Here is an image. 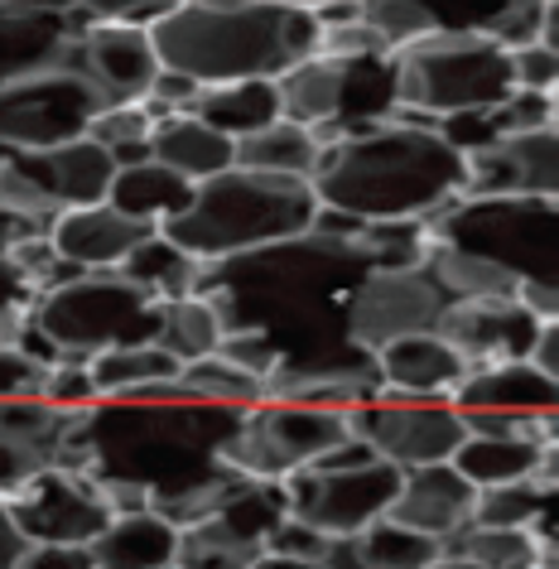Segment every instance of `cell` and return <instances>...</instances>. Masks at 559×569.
Here are the masks:
<instances>
[{
  "label": "cell",
  "mask_w": 559,
  "mask_h": 569,
  "mask_svg": "<svg viewBox=\"0 0 559 569\" xmlns=\"http://www.w3.org/2000/svg\"><path fill=\"white\" fill-rule=\"evenodd\" d=\"M348 430L367 439L381 463L415 473V468H439L449 463L458 445L468 439L463 420L449 401H406V396L377 391L367 406L348 410Z\"/></svg>",
  "instance_id": "obj_11"
},
{
  "label": "cell",
  "mask_w": 559,
  "mask_h": 569,
  "mask_svg": "<svg viewBox=\"0 0 559 569\" xmlns=\"http://www.w3.org/2000/svg\"><path fill=\"white\" fill-rule=\"evenodd\" d=\"M348 416L338 410H313L295 401H261L247 410L241 430L227 439L222 463L256 482H285L299 468H313L328 449L348 439Z\"/></svg>",
  "instance_id": "obj_9"
},
{
  "label": "cell",
  "mask_w": 559,
  "mask_h": 569,
  "mask_svg": "<svg viewBox=\"0 0 559 569\" xmlns=\"http://www.w3.org/2000/svg\"><path fill=\"white\" fill-rule=\"evenodd\" d=\"M160 309L164 305L150 300L121 270H107V276H78L49 295H34L24 319L63 352V362L88 367L117 348H150L160 333Z\"/></svg>",
  "instance_id": "obj_8"
},
{
  "label": "cell",
  "mask_w": 559,
  "mask_h": 569,
  "mask_svg": "<svg viewBox=\"0 0 559 569\" xmlns=\"http://www.w3.org/2000/svg\"><path fill=\"white\" fill-rule=\"evenodd\" d=\"M179 387L198 396V401H212V406H232V410H251L266 401V387L256 377H247L241 367H232L227 358H203L193 367L179 372Z\"/></svg>",
  "instance_id": "obj_35"
},
{
  "label": "cell",
  "mask_w": 559,
  "mask_h": 569,
  "mask_svg": "<svg viewBox=\"0 0 559 569\" xmlns=\"http://www.w3.org/2000/svg\"><path fill=\"white\" fill-rule=\"evenodd\" d=\"M44 401H49L53 410H82V406H97V387H92L88 367H82V362L53 367L49 381H44Z\"/></svg>",
  "instance_id": "obj_43"
},
{
  "label": "cell",
  "mask_w": 559,
  "mask_h": 569,
  "mask_svg": "<svg viewBox=\"0 0 559 569\" xmlns=\"http://www.w3.org/2000/svg\"><path fill=\"white\" fill-rule=\"evenodd\" d=\"M146 237H150V227L121 218V212L107 208V203L63 212V218L53 222V232H49L59 261L82 270V276H107V270H121L126 256H131Z\"/></svg>",
  "instance_id": "obj_20"
},
{
  "label": "cell",
  "mask_w": 559,
  "mask_h": 569,
  "mask_svg": "<svg viewBox=\"0 0 559 569\" xmlns=\"http://www.w3.org/2000/svg\"><path fill=\"white\" fill-rule=\"evenodd\" d=\"M323 160V146L313 140V131L290 121H276L261 136L237 140V164L232 169H251V174H276V179H313V169Z\"/></svg>",
  "instance_id": "obj_29"
},
{
  "label": "cell",
  "mask_w": 559,
  "mask_h": 569,
  "mask_svg": "<svg viewBox=\"0 0 559 569\" xmlns=\"http://www.w3.org/2000/svg\"><path fill=\"white\" fill-rule=\"evenodd\" d=\"M323 550H328V540L290 517L276 536L266 540V550H261V555H285V560H323Z\"/></svg>",
  "instance_id": "obj_46"
},
{
  "label": "cell",
  "mask_w": 559,
  "mask_h": 569,
  "mask_svg": "<svg viewBox=\"0 0 559 569\" xmlns=\"http://www.w3.org/2000/svg\"><path fill=\"white\" fill-rule=\"evenodd\" d=\"M154 348L164 352V358L183 367L203 362V358H218L222 348V323L218 315L203 305V300H174L160 309V333H154Z\"/></svg>",
  "instance_id": "obj_31"
},
{
  "label": "cell",
  "mask_w": 559,
  "mask_h": 569,
  "mask_svg": "<svg viewBox=\"0 0 559 569\" xmlns=\"http://www.w3.org/2000/svg\"><path fill=\"white\" fill-rule=\"evenodd\" d=\"M88 377L97 387V401H107V396H131V391L169 387V381H179V362L164 358L154 343L150 348H117V352L92 358Z\"/></svg>",
  "instance_id": "obj_32"
},
{
  "label": "cell",
  "mask_w": 559,
  "mask_h": 569,
  "mask_svg": "<svg viewBox=\"0 0 559 569\" xmlns=\"http://www.w3.org/2000/svg\"><path fill=\"white\" fill-rule=\"evenodd\" d=\"M20 569H97V565H92V550L82 546H30Z\"/></svg>",
  "instance_id": "obj_47"
},
{
  "label": "cell",
  "mask_w": 559,
  "mask_h": 569,
  "mask_svg": "<svg viewBox=\"0 0 559 569\" xmlns=\"http://www.w3.org/2000/svg\"><path fill=\"white\" fill-rule=\"evenodd\" d=\"M150 136H154V121L146 117V107H107L102 117L88 126V140L102 146L117 169L146 164L150 160Z\"/></svg>",
  "instance_id": "obj_36"
},
{
  "label": "cell",
  "mask_w": 559,
  "mask_h": 569,
  "mask_svg": "<svg viewBox=\"0 0 559 569\" xmlns=\"http://www.w3.org/2000/svg\"><path fill=\"white\" fill-rule=\"evenodd\" d=\"M550 16H559V6H536V0H521V6H507V10H497V16H487L482 24H472L482 39H492L497 49H530V44H540V34H545V24H550Z\"/></svg>",
  "instance_id": "obj_39"
},
{
  "label": "cell",
  "mask_w": 559,
  "mask_h": 569,
  "mask_svg": "<svg viewBox=\"0 0 559 569\" xmlns=\"http://www.w3.org/2000/svg\"><path fill=\"white\" fill-rule=\"evenodd\" d=\"M458 416H507V420H536L545 410H559V381L540 377L530 362H501V367H472L449 396Z\"/></svg>",
  "instance_id": "obj_21"
},
{
  "label": "cell",
  "mask_w": 559,
  "mask_h": 569,
  "mask_svg": "<svg viewBox=\"0 0 559 569\" xmlns=\"http://www.w3.org/2000/svg\"><path fill=\"white\" fill-rule=\"evenodd\" d=\"M313 212H319V198L305 179L227 169V174L198 183L189 208L174 222H164L160 232L198 266H212L227 256H247L305 237L313 227Z\"/></svg>",
  "instance_id": "obj_5"
},
{
  "label": "cell",
  "mask_w": 559,
  "mask_h": 569,
  "mask_svg": "<svg viewBox=\"0 0 559 569\" xmlns=\"http://www.w3.org/2000/svg\"><path fill=\"white\" fill-rule=\"evenodd\" d=\"M526 362L536 367L540 377L559 381V323H540V333H536V343H530Z\"/></svg>",
  "instance_id": "obj_50"
},
{
  "label": "cell",
  "mask_w": 559,
  "mask_h": 569,
  "mask_svg": "<svg viewBox=\"0 0 559 569\" xmlns=\"http://www.w3.org/2000/svg\"><path fill=\"white\" fill-rule=\"evenodd\" d=\"M208 521H218L227 536H237L241 546L266 550V540L290 521V502H285L280 482H256V478H237L232 492L218 502Z\"/></svg>",
  "instance_id": "obj_28"
},
{
  "label": "cell",
  "mask_w": 559,
  "mask_h": 569,
  "mask_svg": "<svg viewBox=\"0 0 559 569\" xmlns=\"http://www.w3.org/2000/svg\"><path fill=\"white\" fill-rule=\"evenodd\" d=\"M323 208L357 222H429L468 193L463 154L439 140L435 126L381 121L377 131L323 150L309 179Z\"/></svg>",
  "instance_id": "obj_3"
},
{
  "label": "cell",
  "mask_w": 559,
  "mask_h": 569,
  "mask_svg": "<svg viewBox=\"0 0 559 569\" xmlns=\"http://www.w3.org/2000/svg\"><path fill=\"white\" fill-rule=\"evenodd\" d=\"M497 136H526V131H545L555 126V97L545 92H511L507 102L492 111Z\"/></svg>",
  "instance_id": "obj_41"
},
{
  "label": "cell",
  "mask_w": 559,
  "mask_h": 569,
  "mask_svg": "<svg viewBox=\"0 0 559 569\" xmlns=\"http://www.w3.org/2000/svg\"><path fill=\"white\" fill-rule=\"evenodd\" d=\"M6 517L20 531L24 546H82L88 550L111 526V511L102 502V492H97V482L59 473V468H39L6 502Z\"/></svg>",
  "instance_id": "obj_14"
},
{
  "label": "cell",
  "mask_w": 559,
  "mask_h": 569,
  "mask_svg": "<svg viewBox=\"0 0 559 569\" xmlns=\"http://www.w3.org/2000/svg\"><path fill=\"white\" fill-rule=\"evenodd\" d=\"M425 232L435 247L487 261L521 284H559L555 198H453L425 222Z\"/></svg>",
  "instance_id": "obj_7"
},
{
  "label": "cell",
  "mask_w": 559,
  "mask_h": 569,
  "mask_svg": "<svg viewBox=\"0 0 559 569\" xmlns=\"http://www.w3.org/2000/svg\"><path fill=\"white\" fill-rule=\"evenodd\" d=\"M511 82H516V92L555 97V88H559V49H545V44L516 49L511 53Z\"/></svg>",
  "instance_id": "obj_42"
},
{
  "label": "cell",
  "mask_w": 559,
  "mask_h": 569,
  "mask_svg": "<svg viewBox=\"0 0 559 569\" xmlns=\"http://www.w3.org/2000/svg\"><path fill=\"white\" fill-rule=\"evenodd\" d=\"M44 381H49V367L30 362L20 348L0 343V406H10V401H44Z\"/></svg>",
  "instance_id": "obj_40"
},
{
  "label": "cell",
  "mask_w": 559,
  "mask_h": 569,
  "mask_svg": "<svg viewBox=\"0 0 559 569\" xmlns=\"http://www.w3.org/2000/svg\"><path fill=\"white\" fill-rule=\"evenodd\" d=\"M24 540H20V531L10 526V517H6V502H0V569H20V560H24Z\"/></svg>",
  "instance_id": "obj_51"
},
{
  "label": "cell",
  "mask_w": 559,
  "mask_h": 569,
  "mask_svg": "<svg viewBox=\"0 0 559 569\" xmlns=\"http://www.w3.org/2000/svg\"><path fill=\"white\" fill-rule=\"evenodd\" d=\"M107 111V97L73 73H24L0 82V146L10 154H39L68 140H82L88 126Z\"/></svg>",
  "instance_id": "obj_10"
},
{
  "label": "cell",
  "mask_w": 559,
  "mask_h": 569,
  "mask_svg": "<svg viewBox=\"0 0 559 569\" xmlns=\"http://www.w3.org/2000/svg\"><path fill=\"white\" fill-rule=\"evenodd\" d=\"M280 488L299 526L319 531L323 540H352L391 511L400 492V468L381 459L367 468H352V473H313V468H299Z\"/></svg>",
  "instance_id": "obj_12"
},
{
  "label": "cell",
  "mask_w": 559,
  "mask_h": 569,
  "mask_svg": "<svg viewBox=\"0 0 559 569\" xmlns=\"http://www.w3.org/2000/svg\"><path fill=\"white\" fill-rule=\"evenodd\" d=\"M425 569H478V565L463 560V555H435V560H429Z\"/></svg>",
  "instance_id": "obj_53"
},
{
  "label": "cell",
  "mask_w": 559,
  "mask_h": 569,
  "mask_svg": "<svg viewBox=\"0 0 559 569\" xmlns=\"http://www.w3.org/2000/svg\"><path fill=\"white\" fill-rule=\"evenodd\" d=\"M193 121L212 126L218 136L237 140L247 136H261L280 121V92L276 82H227V88H198L193 107H189Z\"/></svg>",
  "instance_id": "obj_25"
},
{
  "label": "cell",
  "mask_w": 559,
  "mask_h": 569,
  "mask_svg": "<svg viewBox=\"0 0 559 569\" xmlns=\"http://www.w3.org/2000/svg\"><path fill=\"white\" fill-rule=\"evenodd\" d=\"M453 300L429 270H371L348 305V343L377 358L400 338L435 333Z\"/></svg>",
  "instance_id": "obj_13"
},
{
  "label": "cell",
  "mask_w": 559,
  "mask_h": 569,
  "mask_svg": "<svg viewBox=\"0 0 559 569\" xmlns=\"http://www.w3.org/2000/svg\"><path fill=\"white\" fill-rule=\"evenodd\" d=\"M10 164L34 183L39 198H44L59 218L73 208L107 203V189H111V179H117L111 154L102 146H92L88 136L68 140V146H53V150H39V154H10Z\"/></svg>",
  "instance_id": "obj_17"
},
{
  "label": "cell",
  "mask_w": 559,
  "mask_h": 569,
  "mask_svg": "<svg viewBox=\"0 0 559 569\" xmlns=\"http://www.w3.org/2000/svg\"><path fill=\"white\" fill-rule=\"evenodd\" d=\"M251 569H323V560H285V555H261Z\"/></svg>",
  "instance_id": "obj_52"
},
{
  "label": "cell",
  "mask_w": 559,
  "mask_h": 569,
  "mask_svg": "<svg viewBox=\"0 0 559 569\" xmlns=\"http://www.w3.org/2000/svg\"><path fill=\"white\" fill-rule=\"evenodd\" d=\"M362 24H367V30L377 34L391 53H400L406 44H415V39H425V34L439 30L435 10L410 6V0H391V6H381V0H362Z\"/></svg>",
  "instance_id": "obj_38"
},
{
  "label": "cell",
  "mask_w": 559,
  "mask_h": 569,
  "mask_svg": "<svg viewBox=\"0 0 559 569\" xmlns=\"http://www.w3.org/2000/svg\"><path fill=\"white\" fill-rule=\"evenodd\" d=\"M34 305V290L16 276V266L0 261V343H10V333L20 329V319L30 315Z\"/></svg>",
  "instance_id": "obj_44"
},
{
  "label": "cell",
  "mask_w": 559,
  "mask_h": 569,
  "mask_svg": "<svg viewBox=\"0 0 559 569\" xmlns=\"http://www.w3.org/2000/svg\"><path fill=\"white\" fill-rule=\"evenodd\" d=\"M367 463H377V453H371L367 439H357L348 435L338 449H328L319 463H313V473H352V468H367Z\"/></svg>",
  "instance_id": "obj_49"
},
{
  "label": "cell",
  "mask_w": 559,
  "mask_h": 569,
  "mask_svg": "<svg viewBox=\"0 0 559 569\" xmlns=\"http://www.w3.org/2000/svg\"><path fill=\"white\" fill-rule=\"evenodd\" d=\"M198 270H203V266H198L193 256H183L164 232H150L131 256H126L121 276L131 280V284H140L150 300L174 305V300H193Z\"/></svg>",
  "instance_id": "obj_30"
},
{
  "label": "cell",
  "mask_w": 559,
  "mask_h": 569,
  "mask_svg": "<svg viewBox=\"0 0 559 569\" xmlns=\"http://www.w3.org/2000/svg\"><path fill=\"white\" fill-rule=\"evenodd\" d=\"M150 44L164 73H179L198 88L280 82L295 63L319 53V24L309 6L290 0H193L169 6L150 24Z\"/></svg>",
  "instance_id": "obj_4"
},
{
  "label": "cell",
  "mask_w": 559,
  "mask_h": 569,
  "mask_svg": "<svg viewBox=\"0 0 559 569\" xmlns=\"http://www.w3.org/2000/svg\"><path fill=\"white\" fill-rule=\"evenodd\" d=\"M189 198H193L189 179H179L174 169L146 160V164L117 169V179H111V189H107V208H117L121 218L160 232L164 222H174L179 212L189 208Z\"/></svg>",
  "instance_id": "obj_24"
},
{
  "label": "cell",
  "mask_w": 559,
  "mask_h": 569,
  "mask_svg": "<svg viewBox=\"0 0 559 569\" xmlns=\"http://www.w3.org/2000/svg\"><path fill=\"white\" fill-rule=\"evenodd\" d=\"M348 546H352V555H357V565L362 569H425L439 555L435 540H425L415 531H400V526L386 521V517L377 526H367L362 536H352Z\"/></svg>",
  "instance_id": "obj_34"
},
{
  "label": "cell",
  "mask_w": 559,
  "mask_h": 569,
  "mask_svg": "<svg viewBox=\"0 0 559 569\" xmlns=\"http://www.w3.org/2000/svg\"><path fill=\"white\" fill-rule=\"evenodd\" d=\"M472 497L478 492H472L449 463L415 468V473H400V492H396L391 511H386V521H396L400 531H415V536L443 546V540H453L458 531L472 526Z\"/></svg>",
  "instance_id": "obj_19"
},
{
  "label": "cell",
  "mask_w": 559,
  "mask_h": 569,
  "mask_svg": "<svg viewBox=\"0 0 559 569\" xmlns=\"http://www.w3.org/2000/svg\"><path fill=\"white\" fill-rule=\"evenodd\" d=\"M150 160L174 169L179 179H189L198 189V183L218 179L237 164V146L193 117H169L154 126V136H150Z\"/></svg>",
  "instance_id": "obj_23"
},
{
  "label": "cell",
  "mask_w": 559,
  "mask_h": 569,
  "mask_svg": "<svg viewBox=\"0 0 559 569\" xmlns=\"http://www.w3.org/2000/svg\"><path fill=\"white\" fill-rule=\"evenodd\" d=\"M545 453L555 449H540L530 439H463L458 453L449 459V468L468 482L472 492H487V488H511V482H526V478H540V463Z\"/></svg>",
  "instance_id": "obj_27"
},
{
  "label": "cell",
  "mask_w": 559,
  "mask_h": 569,
  "mask_svg": "<svg viewBox=\"0 0 559 569\" xmlns=\"http://www.w3.org/2000/svg\"><path fill=\"white\" fill-rule=\"evenodd\" d=\"M367 276L362 247L305 232L280 247L203 266L193 300L218 315L222 338L256 333L280 352V367H305L348 348V305Z\"/></svg>",
  "instance_id": "obj_1"
},
{
  "label": "cell",
  "mask_w": 559,
  "mask_h": 569,
  "mask_svg": "<svg viewBox=\"0 0 559 569\" xmlns=\"http://www.w3.org/2000/svg\"><path fill=\"white\" fill-rule=\"evenodd\" d=\"M468 377V362L435 333L400 338L377 352V391L406 396V401H449L458 381Z\"/></svg>",
  "instance_id": "obj_22"
},
{
  "label": "cell",
  "mask_w": 559,
  "mask_h": 569,
  "mask_svg": "<svg viewBox=\"0 0 559 569\" xmlns=\"http://www.w3.org/2000/svg\"><path fill=\"white\" fill-rule=\"evenodd\" d=\"M88 550L97 569H174L179 531L154 511H136V517H111Z\"/></svg>",
  "instance_id": "obj_26"
},
{
  "label": "cell",
  "mask_w": 559,
  "mask_h": 569,
  "mask_svg": "<svg viewBox=\"0 0 559 569\" xmlns=\"http://www.w3.org/2000/svg\"><path fill=\"white\" fill-rule=\"evenodd\" d=\"M463 198H555L559 193V131L501 136L487 150L468 154Z\"/></svg>",
  "instance_id": "obj_15"
},
{
  "label": "cell",
  "mask_w": 559,
  "mask_h": 569,
  "mask_svg": "<svg viewBox=\"0 0 559 569\" xmlns=\"http://www.w3.org/2000/svg\"><path fill=\"white\" fill-rule=\"evenodd\" d=\"M39 468H49L44 459H39L34 449H24L16 445V439H0V502H10L24 482H30Z\"/></svg>",
  "instance_id": "obj_45"
},
{
  "label": "cell",
  "mask_w": 559,
  "mask_h": 569,
  "mask_svg": "<svg viewBox=\"0 0 559 569\" xmlns=\"http://www.w3.org/2000/svg\"><path fill=\"white\" fill-rule=\"evenodd\" d=\"M256 560H261V550L241 546L218 521H198L189 531H179L174 569H251Z\"/></svg>",
  "instance_id": "obj_37"
},
{
  "label": "cell",
  "mask_w": 559,
  "mask_h": 569,
  "mask_svg": "<svg viewBox=\"0 0 559 569\" xmlns=\"http://www.w3.org/2000/svg\"><path fill=\"white\" fill-rule=\"evenodd\" d=\"M536 333H540V323L516 300H453L435 329V338H443L468 362V372L472 367L526 362Z\"/></svg>",
  "instance_id": "obj_16"
},
{
  "label": "cell",
  "mask_w": 559,
  "mask_h": 569,
  "mask_svg": "<svg viewBox=\"0 0 559 569\" xmlns=\"http://www.w3.org/2000/svg\"><path fill=\"white\" fill-rule=\"evenodd\" d=\"M6 160H10V150H6V146H0V164H6Z\"/></svg>",
  "instance_id": "obj_54"
},
{
  "label": "cell",
  "mask_w": 559,
  "mask_h": 569,
  "mask_svg": "<svg viewBox=\"0 0 559 569\" xmlns=\"http://www.w3.org/2000/svg\"><path fill=\"white\" fill-rule=\"evenodd\" d=\"M555 507V478H526L511 488H487L472 497V526L478 531H530L540 511Z\"/></svg>",
  "instance_id": "obj_33"
},
{
  "label": "cell",
  "mask_w": 559,
  "mask_h": 569,
  "mask_svg": "<svg viewBox=\"0 0 559 569\" xmlns=\"http://www.w3.org/2000/svg\"><path fill=\"white\" fill-rule=\"evenodd\" d=\"M53 222H39V218H24V212H10L0 208V261H10V251L24 247L34 237H49Z\"/></svg>",
  "instance_id": "obj_48"
},
{
  "label": "cell",
  "mask_w": 559,
  "mask_h": 569,
  "mask_svg": "<svg viewBox=\"0 0 559 569\" xmlns=\"http://www.w3.org/2000/svg\"><path fill=\"white\" fill-rule=\"evenodd\" d=\"M516 92L511 53L478 30H449L415 39L396 53V111L415 121H449L472 111H497Z\"/></svg>",
  "instance_id": "obj_6"
},
{
  "label": "cell",
  "mask_w": 559,
  "mask_h": 569,
  "mask_svg": "<svg viewBox=\"0 0 559 569\" xmlns=\"http://www.w3.org/2000/svg\"><path fill=\"white\" fill-rule=\"evenodd\" d=\"M241 420H247V410L198 401L179 381L131 396H107L92 406L88 420L97 459L92 482H131V488L150 492V502L218 482L232 473L222 463V449L241 430Z\"/></svg>",
  "instance_id": "obj_2"
},
{
  "label": "cell",
  "mask_w": 559,
  "mask_h": 569,
  "mask_svg": "<svg viewBox=\"0 0 559 569\" xmlns=\"http://www.w3.org/2000/svg\"><path fill=\"white\" fill-rule=\"evenodd\" d=\"M82 59H88V78L107 97V107H140L160 78L150 30H131V24H92L82 34Z\"/></svg>",
  "instance_id": "obj_18"
}]
</instances>
